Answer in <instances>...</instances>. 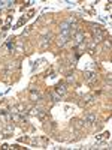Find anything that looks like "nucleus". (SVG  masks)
Returning a JSON list of instances; mask_svg holds the SVG:
<instances>
[{
	"label": "nucleus",
	"instance_id": "0eeeda50",
	"mask_svg": "<svg viewBox=\"0 0 112 150\" xmlns=\"http://www.w3.org/2000/svg\"><path fill=\"white\" fill-rule=\"evenodd\" d=\"M84 78H85L88 83H93V81H96L97 75H96V72H94V71H87L85 74H84Z\"/></svg>",
	"mask_w": 112,
	"mask_h": 150
},
{
	"label": "nucleus",
	"instance_id": "20e7f679",
	"mask_svg": "<svg viewBox=\"0 0 112 150\" xmlns=\"http://www.w3.org/2000/svg\"><path fill=\"white\" fill-rule=\"evenodd\" d=\"M29 108H30V107H27L25 104H16V105H14V107H12V113L24 114V113H27V111H29Z\"/></svg>",
	"mask_w": 112,
	"mask_h": 150
},
{
	"label": "nucleus",
	"instance_id": "a211bd4d",
	"mask_svg": "<svg viewBox=\"0 0 112 150\" xmlns=\"http://www.w3.org/2000/svg\"><path fill=\"white\" fill-rule=\"evenodd\" d=\"M105 81H106V83H108V84L111 86V74H108V75L105 77Z\"/></svg>",
	"mask_w": 112,
	"mask_h": 150
},
{
	"label": "nucleus",
	"instance_id": "f257e3e1",
	"mask_svg": "<svg viewBox=\"0 0 112 150\" xmlns=\"http://www.w3.org/2000/svg\"><path fill=\"white\" fill-rule=\"evenodd\" d=\"M93 36H94V41H96V42H100V41H103V39H105L106 32L102 30L99 26H94V33H93Z\"/></svg>",
	"mask_w": 112,
	"mask_h": 150
},
{
	"label": "nucleus",
	"instance_id": "4be33fe9",
	"mask_svg": "<svg viewBox=\"0 0 112 150\" xmlns=\"http://www.w3.org/2000/svg\"><path fill=\"white\" fill-rule=\"evenodd\" d=\"M2 149H10V146H8V144H3Z\"/></svg>",
	"mask_w": 112,
	"mask_h": 150
},
{
	"label": "nucleus",
	"instance_id": "2eb2a0df",
	"mask_svg": "<svg viewBox=\"0 0 112 150\" xmlns=\"http://www.w3.org/2000/svg\"><path fill=\"white\" fill-rule=\"evenodd\" d=\"M84 126V120H75V128L76 129H81Z\"/></svg>",
	"mask_w": 112,
	"mask_h": 150
},
{
	"label": "nucleus",
	"instance_id": "6ab92c4d",
	"mask_svg": "<svg viewBox=\"0 0 112 150\" xmlns=\"http://www.w3.org/2000/svg\"><path fill=\"white\" fill-rule=\"evenodd\" d=\"M88 53L90 54H94V53H96V48H94V47H88Z\"/></svg>",
	"mask_w": 112,
	"mask_h": 150
},
{
	"label": "nucleus",
	"instance_id": "ddd939ff",
	"mask_svg": "<svg viewBox=\"0 0 112 150\" xmlns=\"http://www.w3.org/2000/svg\"><path fill=\"white\" fill-rule=\"evenodd\" d=\"M70 41V38L69 36H64V35H60V38H58V45L60 47H64L67 42Z\"/></svg>",
	"mask_w": 112,
	"mask_h": 150
},
{
	"label": "nucleus",
	"instance_id": "9d476101",
	"mask_svg": "<svg viewBox=\"0 0 112 150\" xmlns=\"http://www.w3.org/2000/svg\"><path fill=\"white\" fill-rule=\"evenodd\" d=\"M55 92H57V95L63 96L64 93L67 92V87H66V84H64V83H60V84L57 86V89H55Z\"/></svg>",
	"mask_w": 112,
	"mask_h": 150
},
{
	"label": "nucleus",
	"instance_id": "dca6fc26",
	"mask_svg": "<svg viewBox=\"0 0 112 150\" xmlns=\"http://www.w3.org/2000/svg\"><path fill=\"white\" fill-rule=\"evenodd\" d=\"M25 21H27V17H22V18H21V20L18 21V24H16V27H21L22 24H24V23H25Z\"/></svg>",
	"mask_w": 112,
	"mask_h": 150
},
{
	"label": "nucleus",
	"instance_id": "423d86ee",
	"mask_svg": "<svg viewBox=\"0 0 112 150\" xmlns=\"http://www.w3.org/2000/svg\"><path fill=\"white\" fill-rule=\"evenodd\" d=\"M94 123H96V114L90 113L85 116V120H84V125H88V126H93Z\"/></svg>",
	"mask_w": 112,
	"mask_h": 150
},
{
	"label": "nucleus",
	"instance_id": "f3484780",
	"mask_svg": "<svg viewBox=\"0 0 112 150\" xmlns=\"http://www.w3.org/2000/svg\"><path fill=\"white\" fill-rule=\"evenodd\" d=\"M8 50H9V51H14V50H15V44L14 42H8Z\"/></svg>",
	"mask_w": 112,
	"mask_h": 150
},
{
	"label": "nucleus",
	"instance_id": "39448f33",
	"mask_svg": "<svg viewBox=\"0 0 112 150\" xmlns=\"http://www.w3.org/2000/svg\"><path fill=\"white\" fill-rule=\"evenodd\" d=\"M93 102H94V96L93 95H87L82 99H79V105L81 107H88V105H91Z\"/></svg>",
	"mask_w": 112,
	"mask_h": 150
},
{
	"label": "nucleus",
	"instance_id": "6e6552de",
	"mask_svg": "<svg viewBox=\"0 0 112 150\" xmlns=\"http://www.w3.org/2000/svg\"><path fill=\"white\" fill-rule=\"evenodd\" d=\"M30 99L33 102H39V101H42V96H41V93H39L37 90H31L30 92Z\"/></svg>",
	"mask_w": 112,
	"mask_h": 150
},
{
	"label": "nucleus",
	"instance_id": "412c9836",
	"mask_svg": "<svg viewBox=\"0 0 112 150\" xmlns=\"http://www.w3.org/2000/svg\"><path fill=\"white\" fill-rule=\"evenodd\" d=\"M10 149H15V150H18V149H21L18 144H14V146H10Z\"/></svg>",
	"mask_w": 112,
	"mask_h": 150
},
{
	"label": "nucleus",
	"instance_id": "4468645a",
	"mask_svg": "<svg viewBox=\"0 0 112 150\" xmlns=\"http://www.w3.org/2000/svg\"><path fill=\"white\" fill-rule=\"evenodd\" d=\"M36 117L39 119V120H46V117H48V114H46V111H43V110H41V111H39V114L36 116Z\"/></svg>",
	"mask_w": 112,
	"mask_h": 150
},
{
	"label": "nucleus",
	"instance_id": "9b49d317",
	"mask_svg": "<svg viewBox=\"0 0 112 150\" xmlns=\"http://www.w3.org/2000/svg\"><path fill=\"white\" fill-rule=\"evenodd\" d=\"M46 143H48V138H45V137H39L33 140V144H36V146H45Z\"/></svg>",
	"mask_w": 112,
	"mask_h": 150
},
{
	"label": "nucleus",
	"instance_id": "f03ea898",
	"mask_svg": "<svg viewBox=\"0 0 112 150\" xmlns=\"http://www.w3.org/2000/svg\"><path fill=\"white\" fill-rule=\"evenodd\" d=\"M51 39H52V33H46V35H43L41 38V41H39L41 48H48V45L51 44Z\"/></svg>",
	"mask_w": 112,
	"mask_h": 150
},
{
	"label": "nucleus",
	"instance_id": "1a4fd4ad",
	"mask_svg": "<svg viewBox=\"0 0 112 150\" xmlns=\"http://www.w3.org/2000/svg\"><path fill=\"white\" fill-rule=\"evenodd\" d=\"M109 137H111L109 132H103V134H100V135H97V137H96V143H103V141H108V140H109Z\"/></svg>",
	"mask_w": 112,
	"mask_h": 150
},
{
	"label": "nucleus",
	"instance_id": "7ed1b4c3",
	"mask_svg": "<svg viewBox=\"0 0 112 150\" xmlns=\"http://www.w3.org/2000/svg\"><path fill=\"white\" fill-rule=\"evenodd\" d=\"M72 39L76 42V45H82V44L85 42V35H84V32L76 30V33H75L73 36H72Z\"/></svg>",
	"mask_w": 112,
	"mask_h": 150
},
{
	"label": "nucleus",
	"instance_id": "f8f14e48",
	"mask_svg": "<svg viewBox=\"0 0 112 150\" xmlns=\"http://www.w3.org/2000/svg\"><path fill=\"white\" fill-rule=\"evenodd\" d=\"M12 132H14V126L12 125H6V128L3 129V137L8 138V137L12 135Z\"/></svg>",
	"mask_w": 112,
	"mask_h": 150
},
{
	"label": "nucleus",
	"instance_id": "aec40b11",
	"mask_svg": "<svg viewBox=\"0 0 112 150\" xmlns=\"http://www.w3.org/2000/svg\"><path fill=\"white\" fill-rule=\"evenodd\" d=\"M33 14H35V11H30V12L27 14V18H31V17H33Z\"/></svg>",
	"mask_w": 112,
	"mask_h": 150
}]
</instances>
